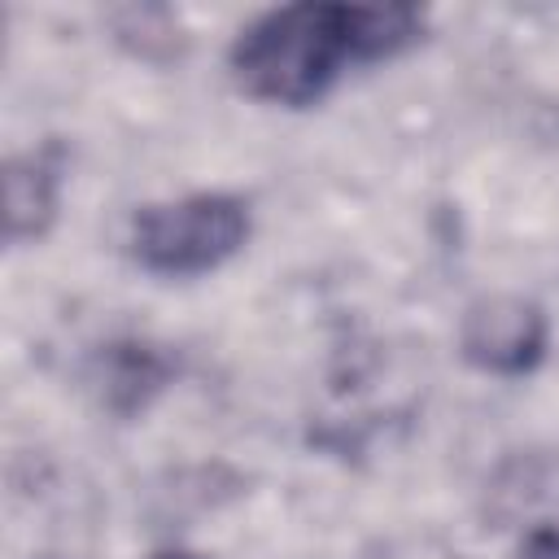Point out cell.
Masks as SVG:
<instances>
[{
    "label": "cell",
    "mask_w": 559,
    "mask_h": 559,
    "mask_svg": "<svg viewBox=\"0 0 559 559\" xmlns=\"http://www.w3.org/2000/svg\"><path fill=\"white\" fill-rule=\"evenodd\" d=\"M520 559H559V524H533L524 533Z\"/></svg>",
    "instance_id": "cell-6"
},
{
    "label": "cell",
    "mask_w": 559,
    "mask_h": 559,
    "mask_svg": "<svg viewBox=\"0 0 559 559\" xmlns=\"http://www.w3.org/2000/svg\"><path fill=\"white\" fill-rule=\"evenodd\" d=\"M550 345V319L533 297L489 293L476 297L459 319V354L485 376H528Z\"/></svg>",
    "instance_id": "cell-3"
},
{
    "label": "cell",
    "mask_w": 559,
    "mask_h": 559,
    "mask_svg": "<svg viewBox=\"0 0 559 559\" xmlns=\"http://www.w3.org/2000/svg\"><path fill=\"white\" fill-rule=\"evenodd\" d=\"M249 240V205L231 192H192L144 205L131 223V253L153 275H205Z\"/></svg>",
    "instance_id": "cell-2"
},
{
    "label": "cell",
    "mask_w": 559,
    "mask_h": 559,
    "mask_svg": "<svg viewBox=\"0 0 559 559\" xmlns=\"http://www.w3.org/2000/svg\"><path fill=\"white\" fill-rule=\"evenodd\" d=\"M66 183V144L44 140L4 162V240L26 245L39 240L61 205Z\"/></svg>",
    "instance_id": "cell-4"
},
{
    "label": "cell",
    "mask_w": 559,
    "mask_h": 559,
    "mask_svg": "<svg viewBox=\"0 0 559 559\" xmlns=\"http://www.w3.org/2000/svg\"><path fill=\"white\" fill-rule=\"evenodd\" d=\"M236 83L271 105H314L345 66H362L358 4H280L231 39Z\"/></svg>",
    "instance_id": "cell-1"
},
{
    "label": "cell",
    "mask_w": 559,
    "mask_h": 559,
    "mask_svg": "<svg viewBox=\"0 0 559 559\" xmlns=\"http://www.w3.org/2000/svg\"><path fill=\"white\" fill-rule=\"evenodd\" d=\"M153 559H205V555H197V550H157Z\"/></svg>",
    "instance_id": "cell-7"
},
{
    "label": "cell",
    "mask_w": 559,
    "mask_h": 559,
    "mask_svg": "<svg viewBox=\"0 0 559 559\" xmlns=\"http://www.w3.org/2000/svg\"><path fill=\"white\" fill-rule=\"evenodd\" d=\"M170 376H175L170 358L148 341H114L100 358V380H105L100 389H105L109 411L118 415L144 411L170 384Z\"/></svg>",
    "instance_id": "cell-5"
}]
</instances>
